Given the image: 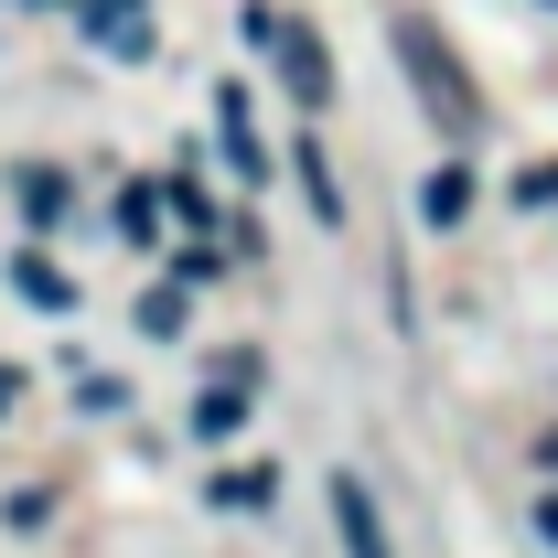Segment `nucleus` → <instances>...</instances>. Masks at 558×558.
<instances>
[{
  "instance_id": "8",
  "label": "nucleus",
  "mask_w": 558,
  "mask_h": 558,
  "mask_svg": "<svg viewBox=\"0 0 558 558\" xmlns=\"http://www.w3.org/2000/svg\"><path fill=\"white\" fill-rule=\"evenodd\" d=\"M215 119H226V161H236L247 183H269V150H258V130H247V97H215Z\"/></svg>"
},
{
  "instance_id": "5",
  "label": "nucleus",
  "mask_w": 558,
  "mask_h": 558,
  "mask_svg": "<svg viewBox=\"0 0 558 558\" xmlns=\"http://www.w3.org/2000/svg\"><path fill=\"white\" fill-rule=\"evenodd\" d=\"M11 205H22V226H65V172L54 161H22L11 172Z\"/></svg>"
},
{
  "instance_id": "14",
  "label": "nucleus",
  "mask_w": 558,
  "mask_h": 558,
  "mask_svg": "<svg viewBox=\"0 0 558 558\" xmlns=\"http://www.w3.org/2000/svg\"><path fill=\"white\" fill-rule=\"evenodd\" d=\"M11 398H22V387H11V365H0V409H11Z\"/></svg>"
},
{
  "instance_id": "13",
  "label": "nucleus",
  "mask_w": 558,
  "mask_h": 558,
  "mask_svg": "<svg viewBox=\"0 0 558 558\" xmlns=\"http://www.w3.org/2000/svg\"><path fill=\"white\" fill-rule=\"evenodd\" d=\"M537 537H548V548H558V494H548V505H537Z\"/></svg>"
},
{
  "instance_id": "10",
  "label": "nucleus",
  "mask_w": 558,
  "mask_h": 558,
  "mask_svg": "<svg viewBox=\"0 0 558 558\" xmlns=\"http://www.w3.org/2000/svg\"><path fill=\"white\" fill-rule=\"evenodd\" d=\"M161 205H172V194H150V183H130V194H119V236H150V226H161Z\"/></svg>"
},
{
  "instance_id": "4",
  "label": "nucleus",
  "mask_w": 558,
  "mask_h": 558,
  "mask_svg": "<svg viewBox=\"0 0 558 558\" xmlns=\"http://www.w3.org/2000/svg\"><path fill=\"white\" fill-rule=\"evenodd\" d=\"M247 398H258V354H226V365H215V387H205V409H194V429H236V409H247Z\"/></svg>"
},
{
  "instance_id": "1",
  "label": "nucleus",
  "mask_w": 558,
  "mask_h": 558,
  "mask_svg": "<svg viewBox=\"0 0 558 558\" xmlns=\"http://www.w3.org/2000/svg\"><path fill=\"white\" fill-rule=\"evenodd\" d=\"M387 44H398V65H409V86H418V108H429V130H440V140H473V130H484V86H473L462 54L440 44V22L398 11V22H387Z\"/></svg>"
},
{
  "instance_id": "12",
  "label": "nucleus",
  "mask_w": 558,
  "mask_h": 558,
  "mask_svg": "<svg viewBox=\"0 0 558 558\" xmlns=\"http://www.w3.org/2000/svg\"><path fill=\"white\" fill-rule=\"evenodd\" d=\"M515 194H526V205H558V161H526V172H515Z\"/></svg>"
},
{
  "instance_id": "11",
  "label": "nucleus",
  "mask_w": 558,
  "mask_h": 558,
  "mask_svg": "<svg viewBox=\"0 0 558 558\" xmlns=\"http://www.w3.org/2000/svg\"><path fill=\"white\" fill-rule=\"evenodd\" d=\"M183 290H194V279H172V290H150V301H140V333H183Z\"/></svg>"
},
{
  "instance_id": "3",
  "label": "nucleus",
  "mask_w": 558,
  "mask_h": 558,
  "mask_svg": "<svg viewBox=\"0 0 558 558\" xmlns=\"http://www.w3.org/2000/svg\"><path fill=\"white\" fill-rule=\"evenodd\" d=\"M333 526H344V558H398V548H387V515L365 505L354 473H333Z\"/></svg>"
},
{
  "instance_id": "6",
  "label": "nucleus",
  "mask_w": 558,
  "mask_h": 558,
  "mask_svg": "<svg viewBox=\"0 0 558 558\" xmlns=\"http://www.w3.org/2000/svg\"><path fill=\"white\" fill-rule=\"evenodd\" d=\"M418 215H429V226H462V215H473V172H462V161H440V172L418 183Z\"/></svg>"
},
{
  "instance_id": "2",
  "label": "nucleus",
  "mask_w": 558,
  "mask_h": 558,
  "mask_svg": "<svg viewBox=\"0 0 558 558\" xmlns=\"http://www.w3.org/2000/svg\"><path fill=\"white\" fill-rule=\"evenodd\" d=\"M247 44L279 65V86H290L301 108H323V97H333V54H323V33H312L301 11H247Z\"/></svg>"
},
{
  "instance_id": "7",
  "label": "nucleus",
  "mask_w": 558,
  "mask_h": 558,
  "mask_svg": "<svg viewBox=\"0 0 558 558\" xmlns=\"http://www.w3.org/2000/svg\"><path fill=\"white\" fill-rule=\"evenodd\" d=\"M97 44H108L119 65H140V54H150V22H140V0H97Z\"/></svg>"
},
{
  "instance_id": "9",
  "label": "nucleus",
  "mask_w": 558,
  "mask_h": 558,
  "mask_svg": "<svg viewBox=\"0 0 558 558\" xmlns=\"http://www.w3.org/2000/svg\"><path fill=\"white\" fill-rule=\"evenodd\" d=\"M11 290H22L33 312H65V301H75V290H65V269H54V258H11Z\"/></svg>"
}]
</instances>
